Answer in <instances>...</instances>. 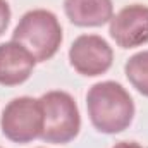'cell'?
Listing matches in <instances>:
<instances>
[{
    "label": "cell",
    "instance_id": "3",
    "mask_svg": "<svg viewBox=\"0 0 148 148\" xmlns=\"http://www.w3.org/2000/svg\"><path fill=\"white\" fill-rule=\"evenodd\" d=\"M43 110L41 140L53 145L73 141L81 129V117L74 98L60 90L48 91L40 98Z\"/></svg>",
    "mask_w": 148,
    "mask_h": 148
},
{
    "label": "cell",
    "instance_id": "2",
    "mask_svg": "<svg viewBox=\"0 0 148 148\" xmlns=\"http://www.w3.org/2000/svg\"><path fill=\"white\" fill-rule=\"evenodd\" d=\"M12 40L24 47L36 62H45L57 53L62 43V26L53 12L33 9L19 19Z\"/></svg>",
    "mask_w": 148,
    "mask_h": 148
},
{
    "label": "cell",
    "instance_id": "4",
    "mask_svg": "<svg viewBox=\"0 0 148 148\" xmlns=\"http://www.w3.org/2000/svg\"><path fill=\"white\" fill-rule=\"evenodd\" d=\"M2 133L14 143H29L41 138L43 110L40 98L19 97L10 100L2 112Z\"/></svg>",
    "mask_w": 148,
    "mask_h": 148
},
{
    "label": "cell",
    "instance_id": "7",
    "mask_svg": "<svg viewBox=\"0 0 148 148\" xmlns=\"http://www.w3.org/2000/svg\"><path fill=\"white\" fill-rule=\"evenodd\" d=\"M35 57L21 47L17 41L10 40L0 45V84L17 86L29 79L35 69Z\"/></svg>",
    "mask_w": 148,
    "mask_h": 148
},
{
    "label": "cell",
    "instance_id": "12",
    "mask_svg": "<svg viewBox=\"0 0 148 148\" xmlns=\"http://www.w3.org/2000/svg\"><path fill=\"white\" fill-rule=\"evenodd\" d=\"M0 148H2V147H0Z\"/></svg>",
    "mask_w": 148,
    "mask_h": 148
},
{
    "label": "cell",
    "instance_id": "10",
    "mask_svg": "<svg viewBox=\"0 0 148 148\" xmlns=\"http://www.w3.org/2000/svg\"><path fill=\"white\" fill-rule=\"evenodd\" d=\"M9 23H10V7L7 0H0V36L5 33Z\"/></svg>",
    "mask_w": 148,
    "mask_h": 148
},
{
    "label": "cell",
    "instance_id": "11",
    "mask_svg": "<svg viewBox=\"0 0 148 148\" xmlns=\"http://www.w3.org/2000/svg\"><path fill=\"white\" fill-rule=\"evenodd\" d=\"M112 148H143V147L138 145L136 141H121V143H115Z\"/></svg>",
    "mask_w": 148,
    "mask_h": 148
},
{
    "label": "cell",
    "instance_id": "6",
    "mask_svg": "<svg viewBox=\"0 0 148 148\" xmlns=\"http://www.w3.org/2000/svg\"><path fill=\"white\" fill-rule=\"evenodd\" d=\"M112 40L121 48H136L148 43V5L131 3L110 19Z\"/></svg>",
    "mask_w": 148,
    "mask_h": 148
},
{
    "label": "cell",
    "instance_id": "1",
    "mask_svg": "<svg viewBox=\"0 0 148 148\" xmlns=\"http://www.w3.org/2000/svg\"><path fill=\"white\" fill-rule=\"evenodd\" d=\"M86 109L93 127L105 134L124 131L134 117V102L131 95L115 81L93 84L86 93Z\"/></svg>",
    "mask_w": 148,
    "mask_h": 148
},
{
    "label": "cell",
    "instance_id": "9",
    "mask_svg": "<svg viewBox=\"0 0 148 148\" xmlns=\"http://www.w3.org/2000/svg\"><path fill=\"white\" fill-rule=\"evenodd\" d=\"M126 77L141 95L148 97V50L134 53L124 66Z\"/></svg>",
    "mask_w": 148,
    "mask_h": 148
},
{
    "label": "cell",
    "instance_id": "5",
    "mask_svg": "<svg viewBox=\"0 0 148 148\" xmlns=\"http://www.w3.org/2000/svg\"><path fill=\"white\" fill-rule=\"evenodd\" d=\"M114 60L112 47L98 35H81L69 48V62L83 76L93 77L107 73Z\"/></svg>",
    "mask_w": 148,
    "mask_h": 148
},
{
    "label": "cell",
    "instance_id": "8",
    "mask_svg": "<svg viewBox=\"0 0 148 148\" xmlns=\"http://www.w3.org/2000/svg\"><path fill=\"white\" fill-rule=\"evenodd\" d=\"M64 12L69 21L81 28H95L110 23L112 0H64Z\"/></svg>",
    "mask_w": 148,
    "mask_h": 148
}]
</instances>
